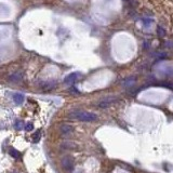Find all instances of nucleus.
<instances>
[{"mask_svg":"<svg viewBox=\"0 0 173 173\" xmlns=\"http://www.w3.org/2000/svg\"><path fill=\"white\" fill-rule=\"evenodd\" d=\"M62 147H66V148H75L76 145L75 144H71V143L66 142V143H64V144H63Z\"/></svg>","mask_w":173,"mask_h":173,"instance_id":"obj_13","label":"nucleus"},{"mask_svg":"<svg viewBox=\"0 0 173 173\" xmlns=\"http://www.w3.org/2000/svg\"><path fill=\"white\" fill-rule=\"evenodd\" d=\"M9 154H10L11 157H13L14 159H20V158H21V156H22V154H21L18 149H15V148H10Z\"/></svg>","mask_w":173,"mask_h":173,"instance_id":"obj_9","label":"nucleus"},{"mask_svg":"<svg viewBox=\"0 0 173 173\" xmlns=\"http://www.w3.org/2000/svg\"><path fill=\"white\" fill-rule=\"evenodd\" d=\"M118 101V98H115V96H107V98H104L98 103V107L101 108H107V107L111 106L113 104H115L116 102Z\"/></svg>","mask_w":173,"mask_h":173,"instance_id":"obj_4","label":"nucleus"},{"mask_svg":"<svg viewBox=\"0 0 173 173\" xmlns=\"http://www.w3.org/2000/svg\"><path fill=\"white\" fill-rule=\"evenodd\" d=\"M40 88L42 89V91H50V90H53L56 85H58V81L56 80H45L40 82Z\"/></svg>","mask_w":173,"mask_h":173,"instance_id":"obj_3","label":"nucleus"},{"mask_svg":"<svg viewBox=\"0 0 173 173\" xmlns=\"http://www.w3.org/2000/svg\"><path fill=\"white\" fill-rule=\"evenodd\" d=\"M22 78H23L22 73L18 71V73H14V74H12V75L10 76L9 80L10 81H12V82H20V81L22 80Z\"/></svg>","mask_w":173,"mask_h":173,"instance_id":"obj_7","label":"nucleus"},{"mask_svg":"<svg viewBox=\"0 0 173 173\" xmlns=\"http://www.w3.org/2000/svg\"><path fill=\"white\" fill-rule=\"evenodd\" d=\"M2 122H0V129H2V128H5V123H3V124H1Z\"/></svg>","mask_w":173,"mask_h":173,"instance_id":"obj_15","label":"nucleus"},{"mask_svg":"<svg viewBox=\"0 0 173 173\" xmlns=\"http://www.w3.org/2000/svg\"><path fill=\"white\" fill-rule=\"evenodd\" d=\"M23 123H24V122H23L22 120H16V121H15V122L13 123L14 129H15V130H18V131L22 130V129H23Z\"/></svg>","mask_w":173,"mask_h":173,"instance_id":"obj_11","label":"nucleus"},{"mask_svg":"<svg viewBox=\"0 0 173 173\" xmlns=\"http://www.w3.org/2000/svg\"><path fill=\"white\" fill-rule=\"evenodd\" d=\"M24 128H25L26 131H31V130L34 129V124L31 123V122H27V123H25V127H24Z\"/></svg>","mask_w":173,"mask_h":173,"instance_id":"obj_12","label":"nucleus"},{"mask_svg":"<svg viewBox=\"0 0 173 173\" xmlns=\"http://www.w3.org/2000/svg\"><path fill=\"white\" fill-rule=\"evenodd\" d=\"M80 76H81V74H80V73H71V74H69L68 76H66V77H65L64 82H65L66 84L74 83L75 81H77V80L79 79Z\"/></svg>","mask_w":173,"mask_h":173,"instance_id":"obj_5","label":"nucleus"},{"mask_svg":"<svg viewBox=\"0 0 173 173\" xmlns=\"http://www.w3.org/2000/svg\"><path fill=\"white\" fill-rule=\"evenodd\" d=\"M61 164L62 167L67 171H71L74 167H75V160L71 156H64L61 160Z\"/></svg>","mask_w":173,"mask_h":173,"instance_id":"obj_2","label":"nucleus"},{"mask_svg":"<svg viewBox=\"0 0 173 173\" xmlns=\"http://www.w3.org/2000/svg\"><path fill=\"white\" fill-rule=\"evenodd\" d=\"M13 101L14 103L18 104V105L22 104V103L24 102V95H23L22 93H15L13 95Z\"/></svg>","mask_w":173,"mask_h":173,"instance_id":"obj_8","label":"nucleus"},{"mask_svg":"<svg viewBox=\"0 0 173 173\" xmlns=\"http://www.w3.org/2000/svg\"><path fill=\"white\" fill-rule=\"evenodd\" d=\"M69 91H71V93H76V94H79V91H78V90L76 89V88H74V87H73V88H71V89H69Z\"/></svg>","mask_w":173,"mask_h":173,"instance_id":"obj_14","label":"nucleus"},{"mask_svg":"<svg viewBox=\"0 0 173 173\" xmlns=\"http://www.w3.org/2000/svg\"><path fill=\"white\" fill-rule=\"evenodd\" d=\"M41 138V131L40 130H37L36 132H34V134L31 135V140L34 143H38Z\"/></svg>","mask_w":173,"mask_h":173,"instance_id":"obj_10","label":"nucleus"},{"mask_svg":"<svg viewBox=\"0 0 173 173\" xmlns=\"http://www.w3.org/2000/svg\"><path fill=\"white\" fill-rule=\"evenodd\" d=\"M71 117L76 118V119L83 121V122H92L98 119V117L93 113H89V111H75L71 113Z\"/></svg>","mask_w":173,"mask_h":173,"instance_id":"obj_1","label":"nucleus"},{"mask_svg":"<svg viewBox=\"0 0 173 173\" xmlns=\"http://www.w3.org/2000/svg\"><path fill=\"white\" fill-rule=\"evenodd\" d=\"M60 130H61L62 134H71V132H74V127H71L69 124H63L61 126Z\"/></svg>","mask_w":173,"mask_h":173,"instance_id":"obj_6","label":"nucleus"}]
</instances>
